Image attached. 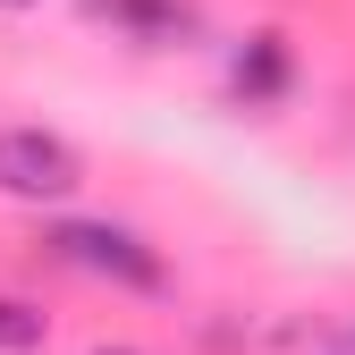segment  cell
<instances>
[{"label": "cell", "instance_id": "cell-1", "mask_svg": "<svg viewBox=\"0 0 355 355\" xmlns=\"http://www.w3.org/2000/svg\"><path fill=\"white\" fill-rule=\"evenodd\" d=\"M51 254L60 262H76V271H94V279H119V288H169V271H161V254L136 237V229H119V220H60L51 229Z\"/></svg>", "mask_w": 355, "mask_h": 355}, {"label": "cell", "instance_id": "cell-2", "mask_svg": "<svg viewBox=\"0 0 355 355\" xmlns=\"http://www.w3.org/2000/svg\"><path fill=\"white\" fill-rule=\"evenodd\" d=\"M85 187V161L51 127H0V195L17 203H68Z\"/></svg>", "mask_w": 355, "mask_h": 355}, {"label": "cell", "instance_id": "cell-3", "mask_svg": "<svg viewBox=\"0 0 355 355\" xmlns=\"http://www.w3.org/2000/svg\"><path fill=\"white\" fill-rule=\"evenodd\" d=\"M85 17L119 26L127 42H187L195 34V9H187V0H85Z\"/></svg>", "mask_w": 355, "mask_h": 355}, {"label": "cell", "instance_id": "cell-4", "mask_svg": "<svg viewBox=\"0 0 355 355\" xmlns=\"http://www.w3.org/2000/svg\"><path fill=\"white\" fill-rule=\"evenodd\" d=\"M288 76H296V60H288V42L279 34H245V51L229 60V85H237V102H279L288 94Z\"/></svg>", "mask_w": 355, "mask_h": 355}, {"label": "cell", "instance_id": "cell-5", "mask_svg": "<svg viewBox=\"0 0 355 355\" xmlns=\"http://www.w3.org/2000/svg\"><path fill=\"white\" fill-rule=\"evenodd\" d=\"M0 347H9V355L42 347V313H34V304H17V296H0Z\"/></svg>", "mask_w": 355, "mask_h": 355}, {"label": "cell", "instance_id": "cell-6", "mask_svg": "<svg viewBox=\"0 0 355 355\" xmlns=\"http://www.w3.org/2000/svg\"><path fill=\"white\" fill-rule=\"evenodd\" d=\"M94 355H136V347H94Z\"/></svg>", "mask_w": 355, "mask_h": 355}, {"label": "cell", "instance_id": "cell-7", "mask_svg": "<svg viewBox=\"0 0 355 355\" xmlns=\"http://www.w3.org/2000/svg\"><path fill=\"white\" fill-rule=\"evenodd\" d=\"M0 9H34V0H0Z\"/></svg>", "mask_w": 355, "mask_h": 355}]
</instances>
